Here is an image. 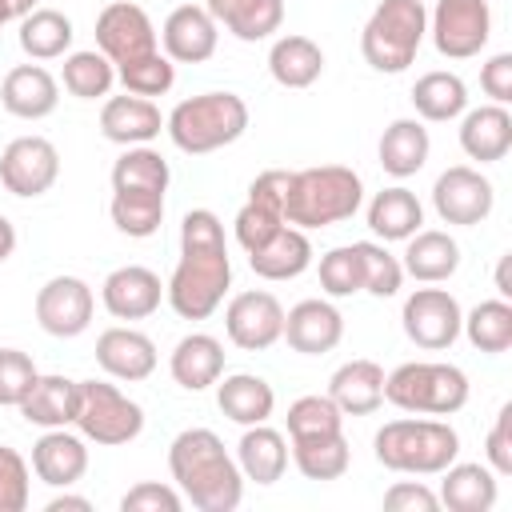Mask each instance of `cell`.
<instances>
[{
	"label": "cell",
	"mask_w": 512,
	"mask_h": 512,
	"mask_svg": "<svg viewBox=\"0 0 512 512\" xmlns=\"http://www.w3.org/2000/svg\"><path fill=\"white\" fill-rule=\"evenodd\" d=\"M0 104L20 120H44L60 104V84L40 64H16L0 84Z\"/></svg>",
	"instance_id": "cell-19"
},
{
	"label": "cell",
	"mask_w": 512,
	"mask_h": 512,
	"mask_svg": "<svg viewBox=\"0 0 512 512\" xmlns=\"http://www.w3.org/2000/svg\"><path fill=\"white\" fill-rule=\"evenodd\" d=\"M32 472L52 488H72L88 472V448L80 436L64 428H48L32 444Z\"/></svg>",
	"instance_id": "cell-22"
},
{
	"label": "cell",
	"mask_w": 512,
	"mask_h": 512,
	"mask_svg": "<svg viewBox=\"0 0 512 512\" xmlns=\"http://www.w3.org/2000/svg\"><path fill=\"white\" fill-rule=\"evenodd\" d=\"M360 200H364V184L352 168H344V164L304 168V172H292L284 224H292V228H328V224L352 220Z\"/></svg>",
	"instance_id": "cell-3"
},
{
	"label": "cell",
	"mask_w": 512,
	"mask_h": 512,
	"mask_svg": "<svg viewBox=\"0 0 512 512\" xmlns=\"http://www.w3.org/2000/svg\"><path fill=\"white\" fill-rule=\"evenodd\" d=\"M432 44L448 60L480 56L492 36V8L488 0H436L432 12Z\"/></svg>",
	"instance_id": "cell-9"
},
{
	"label": "cell",
	"mask_w": 512,
	"mask_h": 512,
	"mask_svg": "<svg viewBox=\"0 0 512 512\" xmlns=\"http://www.w3.org/2000/svg\"><path fill=\"white\" fill-rule=\"evenodd\" d=\"M92 308H96V296L80 276H52L36 292V320L56 340H72V336L88 332Z\"/></svg>",
	"instance_id": "cell-14"
},
{
	"label": "cell",
	"mask_w": 512,
	"mask_h": 512,
	"mask_svg": "<svg viewBox=\"0 0 512 512\" xmlns=\"http://www.w3.org/2000/svg\"><path fill=\"white\" fill-rule=\"evenodd\" d=\"M72 20L56 8H32L24 20H20V48L32 56V60H56L72 48Z\"/></svg>",
	"instance_id": "cell-38"
},
{
	"label": "cell",
	"mask_w": 512,
	"mask_h": 512,
	"mask_svg": "<svg viewBox=\"0 0 512 512\" xmlns=\"http://www.w3.org/2000/svg\"><path fill=\"white\" fill-rule=\"evenodd\" d=\"M180 508H184L180 492L156 480H144L120 496V512H180Z\"/></svg>",
	"instance_id": "cell-50"
},
{
	"label": "cell",
	"mask_w": 512,
	"mask_h": 512,
	"mask_svg": "<svg viewBox=\"0 0 512 512\" xmlns=\"http://www.w3.org/2000/svg\"><path fill=\"white\" fill-rule=\"evenodd\" d=\"M80 396H76V428L96 440V444H128L144 432V408L136 400H128L116 384L104 380H76Z\"/></svg>",
	"instance_id": "cell-8"
},
{
	"label": "cell",
	"mask_w": 512,
	"mask_h": 512,
	"mask_svg": "<svg viewBox=\"0 0 512 512\" xmlns=\"http://www.w3.org/2000/svg\"><path fill=\"white\" fill-rule=\"evenodd\" d=\"M12 252H16V228H12L8 216H0V264H4Z\"/></svg>",
	"instance_id": "cell-56"
},
{
	"label": "cell",
	"mask_w": 512,
	"mask_h": 512,
	"mask_svg": "<svg viewBox=\"0 0 512 512\" xmlns=\"http://www.w3.org/2000/svg\"><path fill=\"white\" fill-rule=\"evenodd\" d=\"M208 16L224 24L236 40H268L284 24V4L280 0H204Z\"/></svg>",
	"instance_id": "cell-26"
},
{
	"label": "cell",
	"mask_w": 512,
	"mask_h": 512,
	"mask_svg": "<svg viewBox=\"0 0 512 512\" xmlns=\"http://www.w3.org/2000/svg\"><path fill=\"white\" fill-rule=\"evenodd\" d=\"M116 76H120L124 92L144 96V100L164 96V92L176 84V68H172V60H168V56H160V48H156V52H148V56H140V60L116 64Z\"/></svg>",
	"instance_id": "cell-43"
},
{
	"label": "cell",
	"mask_w": 512,
	"mask_h": 512,
	"mask_svg": "<svg viewBox=\"0 0 512 512\" xmlns=\"http://www.w3.org/2000/svg\"><path fill=\"white\" fill-rule=\"evenodd\" d=\"M168 160L144 144H132L112 164V192H164L168 188Z\"/></svg>",
	"instance_id": "cell-39"
},
{
	"label": "cell",
	"mask_w": 512,
	"mask_h": 512,
	"mask_svg": "<svg viewBox=\"0 0 512 512\" xmlns=\"http://www.w3.org/2000/svg\"><path fill=\"white\" fill-rule=\"evenodd\" d=\"M288 188H292V172H284V168H268V172H260V176L252 180L248 200H252V204H264V208H272V212L284 216Z\"/></svg>",
	"instance_id": "cell-53"
},
{
	"label": "cell",
	"mask_w": 512,
	"mask_h": 512,
	"mask_svg": "<svg viewBox=\"0 0 512 512\" xmlns=\"http://www.w3.org/2000/svg\"><path fill=\"white\" fill-rule=\"evenodd\" d=\"M36 364L28 352L20 348H0V404L8 408H20V400L28 396V388L36 384Z\"/></svg>",
	"instance_id": "cell-47"
},
{
	"label": "cell",
	"mask_w": 512,
	"mask_h": 512,
	"mask_svg": "<svg viewBox=\"0 0 512 512\" xmlns=\"http://www.w3.org/2000/svg\"><path fill=\"white\" fill-rule=\"evenodd\" d=\"M232 284V260L224 224L208 208H192L180 220V264L164 288L180 320H208Z\"/></svg>",
	"instance_id": "cell-1"
},
{
	"label": "cell",
	"mask_w": 512,
	"mask_h": 512,
	"mask_svg": "<svg viewBox=\"0 0 512 512\" xmlns=\"http://www.w3.org/2000/svg\"><path fill=\"white\" fill-rule=\"evenodd\" d=\"M384 508L388 512H436L440 496L432 488H424L420 480H400L384 492Z\"/></svg>",
	"instance_id": "cell-52"
},
{
	"label": "cell",
	"mask_w": 512,
	"mask_h": 512,
	"mask_svg": "<svg viewBox=\"0 0 512 512\" xmlns=\"http://www.w3.org/2000/svg\"><path fill=\"white\" fill-rule=\"evenodd\" d=\"M480 88L492 96V104H508L512 100V52H496L480 68Z\"/></svg>",
	"instance_id": "cell-54"
},
{
	"label": "cell",
	"mask_w": 512,
	"mask_h": 512,
	"mask_svg": "<svg viewBox=\"0 0 512 512\" xmlns=\"http://www.w3.org/2000/svg\"><path fill=\"white\" fill-rule=\"evenodd\" d=\"M340 336H344V316L328 300H300L296 308L284 312L280 340H288V348L300 356H324L340 344Z\"/></svg>",
	"instance_id": "cell-16"
},
{
	"label": "cell",
	"mask_w": 512,
	"mask_h": 512,
	"mask_svg": "<svg viewBox=\"0 0 512 512\" xmlns=\"http://www.w3.org/2000/svg\"><path fill=\"white\" fill-rule=\"evenodd\" d=\"M236 464L244 472V480H256V484H276L288 468V444L276 428L268 424H248L240 444H236Z\"/></svg>",
	"instance_id": "cell-29"
},
{
	"label": "cell",
	"mask_w": 512,
	"mask_h": 512,
	"mask_svg": "<svg viewBox=\"0 0 512 512\" xmlns=\"http://www.w3.org/2000/svg\"><path fill=\"white\" fill-rule=\"evenodd\" d=\"M352 248H356V256H360L364 292H372V296H396V292H400V280H404L400 260H396L384 244H376V240H360V244H352Z\"/></svg>",
	"instance_id": "cell-44"
},
{
	"label": "cell",
	"mask_w": 512,
	"mask_h": 512,
	"mask_svg": "<svg viewBox=\"0 0 512 512\" xmlns=\"http://www.w3.org/2000/svg\"><path fill=\"white\" fill-rule=\"evenodd\" d=\"M384 400L416 416H452L468 404V376L456 364L412 360L384 376Z\"/></svg>",
	"instance_id": "cell-7"
},
{
	"label": "cell",
	"mask_w": 512,
	"mask_h": 512,
	"mask_svg": "<svg viewBox=\"0 0 512 512\" xmlns=\"http://www.w3.org/2000/svg\"><path fill=\"white\" fill-rule=\"evenodd\" d=\"M428 32L424 0H380L360 32V52L376 72H404Z\"/></svg>",
	"instance_id": "cell-6"
},
{
	"label": "cell",
	"mask_w": 512,
	"mask_h": 512,
	"mask_svg": "<svg viewBox=\"0 0 512 512\" xmlns=\"http://www.w3.org/2000/svg\"><path fill=\"white\" fill-rule=\"evenodd\" d=\"M160 296H164V284L152 268H140V264H124L116 272H108L104 288H100V300L104 308L116 316V320H144L160 308Z\"/></svg>",
	"instance_id": "cell-18"
},
{
	"label": "cell",
	"mask_w": 512,
	"mask_h": 512,
	"mask_svg": "<svg viewBox=\"0 0 512 512\" xmlns=\"http://www.w3.org/2000/svg\"><path fill=\"white\" fill-rule=\"evenodd\" d=\"M168 368H172V380L180 388L200 392V388L220 380V372H224V344L216 336H208V332H192V336H184L172 348Z\"/></svg>",
	"instance_id": "cell-25"
},
{
	"label": "cell",
	"mask_w": 512,
	"mask_h": 512,
	"mask_svg": "<svg viewBox=\"0 0 512 512\" xmlns=\"http://www.w3.org/2000/svg\"><path fill=\"white\" fill-rule=\"evenodd\" d=\"M484 456H488V468L496 476H512V404H504L496 412V424L488 432V444H484Z\"/></svg>",
	"instance_id": "cell-51"
},
{
	"label": "cell",
	"mask_w": 512,
	"mask_h": 512,
	"mask_svg": "<svg viewBox=\"0 0 512 512\" xmlns=\"http://www.w3.org/2000/svg\"><path fill=\"white\" fill-rule=\"evenodd\" d=\"M492 204H496V192H492L488 176H480L468 164H456V168L440 172L436 184H432V208L444 224L472 228V224L488 220Z\"/></svg>",
	"instance_id": "cell-12"
},
{
	"label": "cell",
	"mask_w": 512,
	"mask_h": 512,
	"mask_svg": "<svg viewBox=\"0 0 512 512\" xmlns=\"http://www.w3.org/2000/svg\"><path fill=\"white\" fill-rule=\"evenodd\" d=\"M460 328L468 332V340H472V348H480V352H508L512 348V304L508 300H484V304H476L464 320H460Z\"/></svg>",
	"instance_id": "cell-40"
},
{
	"label": "cell",
	"mask_w": 512,
	"mask_h": 512,
	"mask_svg": "<svg viewBox=\"0 0 512 512\" xmlns=\"http://www.w3.org/2000/svg\"><path fill=\"white\" fill-rule=\"evenodd\" d=\"M420 224H424V208H420L416 192H408L400 184L376 192L368 204V228L380 240H408L412 232H420Z\"/></svg>",
	"instance_id": "cell-35"
},
{
	"label": "cell",
	"mask_w": 512,
	"mask_h": 512,
	"mask_svg": "<svg viewBox=\"0 0 512 512\" xmlns=\"http://www.w3.org/2000/svg\"><path fill=\"white\" fill-rule=\"evenodd\" d=\"M216 404L228 420L236 424H264L276 408V392L268 380L252 376V372H236V376H224V384L216 388Z\"/></svg>",
	"instance_id": "cell-34"
},
{
	"label": "cell",
	"mask_w": 512,
	"mask_h": 512,
	"mask_svg": "<svg viewBox=\"0 0 512 512\" xmlns=\"http://www.w3.org/2000/svg\"><path fill=\"white\" fill-rule=\"evenodd\" d=\"M320 288L328 296H352L364 292V276H360V256L356 248H332L320 256Z\"/></svg>",
	"instance_id": "cell-46"
},
{
	"label": "cell",
	"mask_w": 512,
	"mask_h": 512,
	"mask_svg": "<svg viewBox=\"0 0 512 512\" xmlns=\"http://www.w3.org/2000/svg\"><path fill=\"white\" fill-rule=\"evenodd\" d=\"M60 176V152L44 136H16L0 152V184L12 196H44Z\"/></svg>",
	"instance_id": "cell-11"
},
{
	"label": "cell",
	"mask_w": 512,
	"mask_h": 512,
	"mask_svg": "<svg viewBox=\"0 0 512 512\" xmlns=\"http://www.w3.org/2000/svg\"><path fill=\"white\" fill-rule=\"evenodd\" d=\"M0 4L8 8V16H12V20H24V16L36 8V0H0Z\"/></svg>",
	"instance_id": "cell-58"
},
{
	"label": "cell",
	"mask_w": 512,
	"mask_h": 512,
	"mask_svg": "<svg viewBox=\"0 0 512 512\" xmlns=\"http://www.w3.org/2000/svg\"><path fill=\"white\" fill-rule=\"evenodd\" d=\"M224 328H228V340L244 352H264L280 340L284 332V308L272 292H240L228 300V312H224Z\"/></svg>",
	"instance_id": "cell-15"
},
{
	"label": "cell",
	"mask_w": 512,
	"mask_h": 512,
	"mask_svg": "<svg viewBox=\"0 0 512 512\" xmlns=\"http://www.w3.org/2000/svg\"><path fill=\"white\" fill-rule=\"evenodd\" d=\"M248 264H252V272L264 276V280H296V276L308 272V264H312V240L304 236V228L284 224L264 248L248 252Z\"/></svg>",
	"instance_id": "cell-28"
},
{
	"label": "cell",
	"mask_w": 512,
	"mask_h": 512,
	"mask_svg": "<svg viewBox=\"0 0 512 512\" xmlns=\"http://www.w3.org/2000/svg\"><path fill=\"white\" fill-rule=\"evenodd\" d=\"M216 28H220V24H216V20L208 16V8H200V4H180V8H172L168 20H164V32H160L164 56H168L172 64H204V60H212L216 40H220Z\"/></svg>",
	"instance_id": "cell-17"
},
{
	"label": "cell",
	"mask_w": 512,
	"mask_h": 512,
	"mask_svg": "<svg viewBox=\"0 0 512 512\" xmlns=\"http://www.w3.org/2000/svg\"><path fill=\"white\" fill-rule=\"evenodd\" d=\"M328 396L344 416H372L384 404V368L376 360H348L332 372Z\"/></svg>",
	"instance_id": "cell-23"
},
{
	"label": "cell",
	"mask_w": 512,
	"mask_h": 512,
	"mask_svg": "<svg viewBox=\"0 0 512 512\" xmlns=\"http://www.w3.org/2000/svg\"><path fill=\"white\" fill-rule=\"evenodd\" d=\"M96 48L112 64H128V60H140V56L156 52V28H152V20L140 4L112 0L96 16Z\"/></svg>",
	"instance_id": "cell-13"
},
{
	"label": "cell",
	"mask_w": 512,
	"mask_h": 512,
	"mask_svg": "<svg viewBox=\"0 0 512 512\" xmlns=\"http://www.w3.org/2000/svg\"><path fill=\"white\" fill-rule=\"evenodd\" d=\"M372 444L388 472L408 476H440L460 452V436L448 420H388Z\"/></svg>",
	"instance_id": "cell-4"
},
{
	"label": "cell",
	"mask_w": 512,
	"mask_h": 512,
	"mask_svg": "<svg viewBox=\"0 0 512 512\" xmlns=\"http://www.w3.org/2000/svg\"><path fill=\"white\" fill-rule=\"evenodd\" d=\"M280 228H284V216L272 212V208H264V204H252V200H248V204L236 212V240H240L244 252L264 248Z\"/></svg>",
	"instance_id": "cell-48"
},
{
	"label": "cell",
	"mask_w": 512,
	"mask_h": 512,
	"mask_svg": "<svg viewBox=\"0 0 512 512\" xmlns=\"http://www.w3.org/2000/svg\"><path fill=\"white\" fill-rule=\"evenodd\" d=\"M268 72H272V80L280 88H308L324 72V52L308 36H296V32L280 36L272 44V52H268Z\"/></svg>",
	"instance_id": "cell-33"
},
{
	"label": "cell",
	"mask_w": 512,
	"mask_h": 512,
	"mask_svg": "<svg viewBox=\"0 0 512 512\" xmlns=\"http://www.w3.org/2000/svg\"><path fill=\"white\" fill-rule=\"evenodd\" d=\"M292 460L308 480H340L348 472L352 452H348L344 432H324V436H296Z\"/></svg>",
	"instance_id": "cell-37"
},
{
	"label": "cell",
	"mask_w": 512,
	"mask_h": 512,
	"mask_svg": "<svg viewBox=\"0 0 512 512\" xmlns=\"http://www.w3.org/2000/svg\"><path fill=\"white\" fill-rule=\"evenodd\" d=\"M428 152H432V140L420 120H392L380 136V168L396 180L416 176L428 164Z\"/></svg>",
	"instance_id": "cell-32"
},
{
	"label": "cell",
	"mask_w": 512,
	"mask_h": 512,
	"mask_svg": "<svg viewBox=\"0 0 512 512\" xmlns=\"http://www.w3.org/2000/svg\"><path fill=\"white\" fill-rule=\"evenodd\" d=\"M28 464L16 448L0 444V512H24L28 508Z\"/></svg>",
	"instance_id": "cell-49"
},
{
	"label": "cell",
	"mask_w": 512,
	"mask_h": 512,
	"mask_svg": "<svg viewBox=\"0 0 512 512\" xmlns=\"http://www.w3.org/2000/svg\"><path fill=\"white\" fill-rule=\"evenodd\" d=\"M400 268H404L412 280H420V284H440V280H448V276L460 268V244H456L448 232H440V228L412 232Z\"/></svg>",
	"instance_id": "cell-27"
},
{
	"label": "cell",
	"mask_w": 512,
	"mask_h": 512,
	"mask_svg": "<svg viewBox=\"0 0 512 512\" xmlns=\"http://www.w3.org/2000/svg\"><path fill=\"white\" fill-rule=\"evenodd\" d=\"M168 468L184 500L200 512H236L244 500V472L212 428H184L168 448Z\"/></svg>",
	"instance_id": "cell-2"
},
{
	"label": "cell",
	"mask_w": 512,
	"mask_h": 512,
	"mask_svg": "<svg viewBox=\"0 0 512 512\" xmlns=\"http://www.w3.org/2000/svg\"><path fill=\"white\" fill-rule=\"evenodd\" d=\"M460 148L468 152V160H480V164L504 160L512 148V112L504 104H484V108L464 112Z\"/></svg>",
	"instance_id": "cell-24"
},
{
	"label": "cell",
	"mask_w": 512,
	"mask_h": 512,
	"mask_svg": "<svg viewBox=\"0 0 512 512\" xmlns=\"http://www.w3.org/2000/svg\"><path fill=\"white\" fill-rule=\"evenodd\" d=\"M496 292H500V300H508L512 296V280H508V256L500 260V268H496Z\"/></svg>",
	"instance_id": "cell-57"
},
{
	"label": "cell",
	"mask_w": 512,
	"mask_h": 512,
	"mask_svg": "<svg viewBox=\"0 0 512 512\" xmlns=\"http://www.w3.org/2000/svg\"><path fill=\"white\" fill-rule=\"evenodd\" d=\"M344 432V412L332 404V396H300L288 404V436H324Z\"/></svg>",
	"instance_id": "cell-45"
},
{
	"label": "cell",
	"mask_w": 512,
	"mask_h": 512,
	"mask_svg": "<svg viewBox=\"0 0 512 512\" xmlns=\"http://www.w3.org/2000/svg\"><path fill=\"white\" fill-rule=\"evenodd\" d=\"M64 88L80 100H96V96H108L112 92V80H116V64L92 48V52H72L64 56V72H60Z\"/></svg>",
	"instance_id": "cell-41"
},
{
	"label": "cell",
	"mask_w": 512,
	"mask_h": 512,
	"mask_svg": "<svg viewBox=\"0 0 512 512\" xmlns=\"http://www.w3.org/2000/svg\"><path fill=\"white\" fill-rule=\"evenodd\" d=\"M112 224L124 236H152L164 224V192H112Z\"/></svg>",
	"instance_id": "cell-42"
},
{
	"label": "cell",
	"mask_w": 512,
	"mask_h": 512,
	"mask_svg": "<svg viewBox=\"0 0 512 512\" xmlns=\"http://www.w3.org/2000/svg\"><path fill=\"white\" fill-rule=\"evenodd\" d=\"M244 128H248V104L236 92H204V96L180 100L164 120V132L188 156L216 152L240 140Z\"/></svg>",
	"instance_id": "cell-5"
},
{
	"label": "cell",
	"mask_w": 512,
	"mask_h": 512,
	"mask_svg": "<svg viewBox=\"0 0 512 512\" xmlns=\"http://www.w3.org/2000/svg\"><path fill=\"white\" fill-rule=\"evenodd\" d=\"M440 504L452 512H492L496 504V472L488 464H448L440 472Z\"/></svg>",
	"instance_id": "cell-31"
},
{
	"label": "cell",
	"mask_w": 512,
	"mask_h": 512,
	"mask_svg": "<svg viewBox=\"0 0 512 512\" xmlns=\"http://www.w3.org/2000/svg\"><path fill=\"white\" fill-rule=\"evenodd\" d=\"M96 364L116 380H148L156 372V344L136 328H104L96 336Z\"/></svg>",
	"instance_id": "cell-20"
},
{
	"label": "cell",
	"mask_w": 512,
	"mask_h": 512,
	"mask_svg": "<svg viewBox=\"0 0 512 512\" xmlns=\"http://www.w3.org/2000/svg\"><path fill=\"white\" fill-rule=\"evenodd\" d=\"M160 128H164V116H160V108H156L152 100H144V96L124 92V96L104 100V108H100V132H104L112 144H124V148L148 144V140L160 136Z\"/></svg>",
	"instance_id": "cell-21"
},
{
	"label": "cell",
	"mask_w": 512,
	"mask_h": 512,
	"mask_svg": "<svg viewBox=\"0 0 512 512\" xmlns=\"http://www.w3.org/2000/svg\"><path fill=\"white\" fill-rule=\"evenodd\" d=\"M404 336L416 344V348H428V352H444L456 344L460 336V304L452 292L444 288H416L408 300H404Z\"/></svg>",
	"instance_id": "cell-10"
},
{
	"label": "cell",
	"mask_w": 512,
	"mask_h": 512,
	"mask_svg": "<svg viewBox=\"0 0 512 512\" xmlns=\"http://www.w3.org/2000/svg\"><path fill=\"white\" fill-rule=\"evenodd\" d=\"M412 104L424 120L444 124V120H456L468 108V88L456 72H424L412 84Z\"/></svg>",
	"instance_id": "cell-36"
},
{
	"label": "cell",
	"mask_w": 512,
	"mask_h": 512,
	"mask_svg": "<svg viewBox=\"0 0 512 512\" xmlns=\"http://www.w3.org/2000/svg\"><path fill=\"white\" fill-rule=\"evenodd\" d=\"M68 508H72V512H88V508H92V500H88V496H68V492L48 500V512H68Z\"/></svg>",
	"instance_id": "cell-55"
},
{
	"label": "cell",
	"mask_w": 512,
	"mask_h": 512,
	"mask_svg": "<svg viewBox=\"0 0 512 512\" xmlns=\"http://www.w3.org/2000/svg\"><path fill=\"white\" fill-rule=\"evenodd\" d=\"M76 380L68 376H36L28 396L20 400V416L40 428H68L76 420Z\"/></svg>",
	"instance_id": "cell-30"
}]
</instances>
